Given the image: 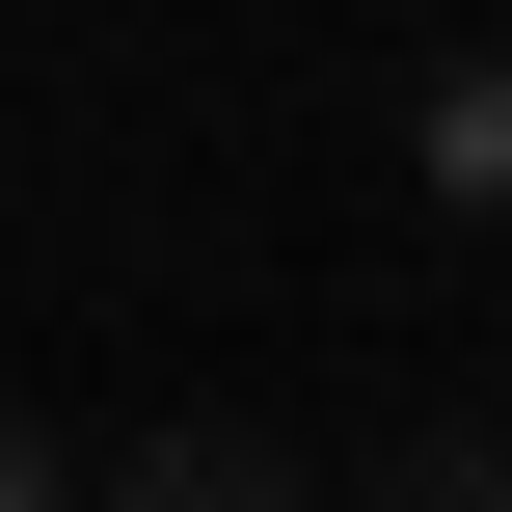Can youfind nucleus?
<instances>
[{
	"label": "nucleus",
	"instance_id": "f03ea898",
	"mask_svg": "<svg viewBox=\"0 0 512 512\" xmlns=\"http://www.w3.org/2000/svg\"><path fill=\"white\" fill-rule=\"evenodd\" d=\"M432 189H512V54H459V81H432Z\"/></svg>",
	"mask_w": 512,
	"mask_h": 512
},
{
	"label": "nucleus",
	"instance_id": "20e7f679",
	"mask_svg": "<svg viewBox=\"0 0 512 512\" xmlns=\"http://www.w3.org/2000/svg\"><path fill=\"white\" fill-rule=\"evenodd\" d=\"M54 486H81V432H27V405H0V512H54Z\"/></svg>",
	"mask_w": 512,
	"mask_h": 512
},
{
	"label": "nucleus",
	"instance_id": "7ed1b4c3",
	"mask_svg": "<svg viewBox=\"0 0 512 512\" xmlns=\"http://www.w3.org/2000/svg\"><path fill=\"white\" fill-rule=\"evenodd\" d=\"M405 486H459V512H512V405H459V432H405Z\"/></svg>",
	"mask_w": 512,
	"mask_h": 512
},
{
	"label": "nucleus",
	"instance_id": "f257e3e1",
	"mask_svg": "<svg viewBox=\"0 0 512 512\" xmlns=\"http://www.w3.org/2000/svg\"><path fill=\"white\" fill-rule=\"evenodd\" d=\"M81 486H135V512H297L324 459H297V432H243V405H162V432H108Z\"/></svg>",
	"mask_w": 512,
	"mask_h": 512
}]
</instances>
